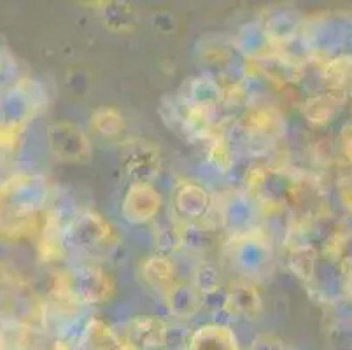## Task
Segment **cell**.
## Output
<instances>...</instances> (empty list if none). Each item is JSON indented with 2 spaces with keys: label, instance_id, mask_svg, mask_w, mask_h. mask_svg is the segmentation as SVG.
Wrapping results in <instances>:
<instances>
[{
  "label": "cell",
  "instance_id": "6da1fadb",
  "mask_svg": "<svg viewBox=\"0 0 352 350\" xmlns=\"http://www.w3.org/2000/svg\"><path fill=\"white\" fill-rule=\"evenodd\" d=\"M69 294L76 303H102L111 298L114 291V282L111 275L100 266H81L70 274Z\"/></svg>",
  "mask_w": 352,
  "mask_h": 350
},
{
  "label": "cell",
  "instance_id": "7a4b0ae2",
  "mask_svg": "<svg viewBox=\"0 0 352 350\" xmlns=\"http://www.w3.org/2000/svg\"><path fill=\"white\" fill-rule=\"evenodd\" d=\"M162 195L151 182H133L124 195L123 217L132 224L151 223L162 208Z\"/></svg>",
  "mask_w": 352,
  "mask_h": 350
},
{
  "label": "cell",
  "instance_id": "3957f363",
  "mask_svg": "<svg viewBox=\"0 0 352 350\" xmlns=\"http://www.w3.org/2000/svg\"><path fill=\"white\" fill-rule=\"evenodd\" d=\"M51 146L60 158L70 163L88 162L91 146L85 131L74 123H60L51 128Z\"/></svg>",
  "mask_w": 352,
  "mask_h": 350
},
{
  "label": "cell",
  "instance_id": "277c9868",
  "mask_svg": "<svg viewBox=\"0 0 352 350\" xmlns=\"http://www.w3.org/2000/svg\"><path fill=\"white\" fill-rule=\"evenodd\" d=\"M168 326L165 320L151 316H140L126 324L123 340L133 350H158L166 345Z\"/></svg>",
  "mask_w": 352,
  "mask_h": 350
},
{
  "label": "cell",
  "instance_id": "5b68a950",
  "mask_svg": "<svg viewBox=\"0 0 352 350\" xmlns=\"http://www.w3.org/2000/svg\"><path fill=\"white\" fill-rule=\"evenodd\" d=\"M233 261L236 268L248 274L259 272L270 259V245L254 230L236 235L233 240Z\"/></svg>",
  "mask_w": 352,
  "mask_h": 350
},
{
  "label": "cell",
  "instance_id": "8992f818",
  "mask_svg": "<svg viewBox=\"0 0 352 350\" xmlns=\"http://www.w3.org/2000/svg\"><path fill=\"white\" fill-rule=\"evenodd\" d=\"M70 239L85 249H98L113 239V228L98 214L85 212L70 224Z\"/></svg>",
  "mask_w": 352,
  "mask_h": 350
},
{
  "label": "cell",
  "instance_id": "52a82bcc",
  "mask_svg": "<svg viewBox=\"0 0 352 350\" xmlns=\"http://www.w3.org/2000/svg\"><path fill=\"white\" fill-rule=\"evenodd\" d=\"M188 350H239V340L225 324H204L191 335Z\"/></svg>",
  "mask_w": 352,
  "mask_h": 350
},
{
  "label": "cell",
  "instance_id": "ba28073f",
  "mask_svg": "<svg viewBox=\"0 0 352 350\" xmlns=\"http://www.w3.org/2000/svg\"><path fill=\"white\" fill-rule=\"evenodd\" d=\"M261 296L251 284H236L226 293L225 312L240 319H256L261 314Z\"/></svg>",
  "mask_w": 352,
  "mask_h": 350
},
{
  "label": "cell",
  "instance_id": "9c48e42d",
  "mask_svg": "<svg viewBox=\"0 0 352 350\" xmlns=\"http://www.w3.org/2000/svg\"><path fill=\"white\" fill-rule=\"evenodd\" d=\"M166 308L179 319H191L201 308V293L197 285L174 284L165 293Z\"/></svg>",
  "mask_w": 352,
  "mask_h": 350
},
{
  "label": "cell",
  "instance_id": "30bf717a",
  "mask_svg": "<svg viewBox=\"0 0 352 350\" xmlns=\"http://www.w3.org/2000/svg\"><path fill=\"white\" fill-rule=\"evenodd\" d=\"M124 165L130 177L135 179V182H149L160 172L158 151L153 146L139 142L137 146H132Z\"/></svg>",
  "mask_w": 352,
  "mask_h": 350
},
{
  "label": "cell",
  "instance_id": "8fae6325",
  "mask_svg": "<svg viewBox=\"0 0 352 350\" xmlns=\"http://www.w3.org/2000/svg\"><path fill=\"white\" fill-rule=\"evenodd\" d=\"M181 98L188 104L204 105V107H216L225 98V91L217 85L216 79L207 76L193 77L182 86Z\"/></svg>",
  "mask_w": 352,
  "mask_h": 350
},
{
  "label": "cell",
  "instance_id": "7c38bea8",
  "mask_svg": "<svg viewBox=\"0 0 352 350\" xmlns=\"http://www.w3.org/2000/svg\"><path fill=\"white\" fill-rule=\"evenodd\" d=\"M210 195L198 184H184L175 195V210L184 219H200L209 212Z\"/></svg>",
  "mask_w": 352,
  "mask_h": 350
},
{
  "label": "cell",
  "instance_id": "4fadbf2b",
  "mask_svg": "<svg viewBox=\"0 0 352 350\" xmlns=\"http://www.w3.org/2000/svg\"><path fill=\"white\" fill-rule=\"evenodd\" d=\"M174 263L163 254L153 256V258L146 259V263L142 265L144 281L153 289L163 291V293H166L174 285Z\"/></svg>",
  "mask_w": 352,
  "mask_h": 350
},
{
  "label": "cell",
  "instance_id": "5bb4252c",
  "mask_svg": "<svg viewBox=\"0 0 352 350\" xmlns=\"http://www.w3.org/2000/svg\"><path fill=\"white\" fill-rule=\"evenodd\" d=\"M121 338L104 322L94 319L86 326L82 335V349L85 350H120Z\"/></svg>",
  "mask_w": 352,
  "mask_h": 350
},
{
  "label": "cell",
  "instance_id": "9a60e30c",
  "mask_svg": "<svg viewBox=\"0 0 352 350\" xmlns=\"http://www.w3.org/2000/svg\"><path fill=\"white\" fill-rule=\"evenodd\" d=\"M265 32L268 37L272 39V43H287L291 39L296 37V30H298V21L296 16L291 14L289 11H277L267 19V23L263 25Z\"/></svg>",
  "mask_w": 352,
  "mask_h": 350
},
{
  "label": "cell",
  "instance_id": "2e32d148",
  "mask_svg": "<svg viewBox=\"0 0 352 350\" xmlns=\"http://www.w3.org/2000/svg\"><path fill=\"white\" fill-rule=\"evenodd\" d=\"M272 39L259 25H248L239 34V47L251 56H268L267 47H270Z\"/></svg>",
  "mask_w": 352,
  "mask_h": 350
},
{
  "label": "cell",
  "instance_id": "e0dca14e",
  "mask_svg": "<svg viewBox=\"0 0 352 350\" xmlns=\"http://www.w3.org/2000/svg\"><path fill=\"white\" fill-rule=\"evenodd\" d=\"M342 98L344 96L331 91H328L326 95L316 96V98L309 100V104L305 105L307 118L314 121V123H324V121L331 120L333 114L337 112L338 105H340Z\"/></svg>",
  "mask_w": 352,
  "mask_h": 350
},
{
  "label": "cell",
  "instance_id": "ac0fdd59",
  "mask_svg": "<svg viewBox=\"0 0 352 350\" xmlns=\"http://www.w3.org/2000/svg\"><path fill=\"white\" fill-rule=\"evenodd\" d=\"M91 124L104 137H118L124 131V121L121 114L114 107H109V105L97 109L94 112Z\"/></svg>",
  "mask_w": 352,
  "mask_h": 350
},
{
  "label": "cell",
  "instance_id": "d6986e66",
  "mask_svg": "<svg viewBox=\"0 0 352 350\" xmlns=\"http://www.w3.org/2000/svg\"><path fill=\"white\" fill-rule=\"evenodd\" d=\"M291 265H293L294 274L298 275L302 281H312L316 274V252L310 245L302 243L296 245L291 256Z\"/></svg>",
  "mask_w": 352,
  "mask_h": 350
},
{
  "label": "cell",
  "instance_id": "ffe728a7",
  "mask_svg": "<svg viewBox=\"0 0 352 350\" xmlns=\"http://www.w3.org/2000/svg\"><path fill=\"white\" fill-rule=\"evenodd\" d=\"M209 158L212 162V165L216 166L221 172H228L233 165V154L232 147H230V142L225 139V137H216L210 144L209 149Z\"/></svg>",
  "mask_w": 352,
  "mask_h": 350
},
{
  "label": "cell",
  "instance_id": "44dd1931",
  "mask_svg": "<svg viewBox=\"0 0 352 350\" xmlns=\"http://www.w3.org/2000/svg\"><path fill=\"white\" fill-rule=\"evenodd\" d=\"M201 294L212 293V291H217L221 289V278H219V272L214 265L210 263H204V265L198 266L197 270V284Z\"/></svg>",
  "mask_w": 352,
  "mask_h": 350
},
{
  "label": "cell",
  "instance_id": "7402d4cb",
  "mask_svg": "<svg viewBox=\"0 0 352 350\" xmlns=\"http://www.w3.org/2000/svg\"><path fill=\"white\" fill-rule=\"evenodd\" d=\"M251 350H287L286 343L274 335H261L252 342Z\"/></svg>",
  "mask_w": 352,
  "mask_h": 350
},
{
  "label": "cell",
  "instance_id": "603a6c76",
  "mask_svg": "<svg viewBox=\"0 0 352 350\" xmlns=\"http://www.w3.org/2000/svg\"><path fill=\"white\" fill-rule=\"evenodd\" d=\"M342 277H344V289L352 298V258L344 259V265H342Z\"/></svg>",
  "mask_w": 352,
  "mask_h": 350
}]
</instances>
